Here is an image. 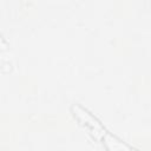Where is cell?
<instances>
[{
  "instance_id": "6da1fadb",
  "label": "cell",
  "mask_w": 151,
  "mask_h": 151,
  "mask_svg": "<svg viewBox=\"0 0 151 151\" xmlns=\"http://www.w3.org/2000/svg\"><path fill=\"white\" fill-rule=\"evenodd\" d=\"M72 112L74 114V117L90 131V133L98 140L100 142H105L111 134L104 129V126L100 124V122L94 118L88 111H86L85 109H83L79 105H73L72 106Z\"/></svg>"
}]
</instances>
